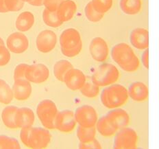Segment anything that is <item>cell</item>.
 Wrapping results in <instances>:
<instances>
[{
    "label": "cell",
    "mask_w": 159,
    "mask_h": 149,
    "mask_svg": "<svg viewBox=\"0 0 159 149\" xmlns=\"http://www.w3.org/2000/svg\"><path fill=\"white\" fill-rule=\"evenodd\" d=\"M77 11V6L72 0H64L57 10V15L62 23L70 21Z\"/></svg>",
    "instance_id": "obj_20"
},
{
    "label": "cell",
    "mask_w": 159,
    "mask_h": 149,
    "mask_svg": "<svg viewBox=\"0 0 159 149\" xmlns=\"http://www.w3.org/2000/svg\"><path fill=\"white\" fill-rule=\"evenodd\" d=\"M89 52L91 57L95 61L103 63L108 58L109 49L107 41L102 37H95L92 39L89 45Z\"/></svg>",
    "instance_id": "obj_9"
},
{
    "label": "cell",
    "mask_w": 159,
    "mask_h": 149,
    "mask_svg": "<svg viewBox=\"0 0 159 149\" xmlns=\"http://www.w3.org/2000/svg\"><path fill=\"white\" fill-rule=\"evenodd\" d=\"M76 122L85 127H95L98 120L95 109L89 105H83L76 109L75 112Z\"/></svg>",
    "instance_id": "obj_7"
},
{
    "label": "cell",
    "mask_w": 159,
    "mask_h": 149,
    "mask_svg": "<svg viewBox=\"0 0 159 149\" xmlns=\"http://www.w3.org/2000/svg\"><path fill=\"white\" fill-rule=\"evenodd\" d=\"M138 135L131 128L124 127L119 129L114 139L113 148L115 149L136 148L137 147Z\"/></svg>",
    "instance_id": "obj_6"
},
{
    "label": "cell",
    "mask_w": 159,
    "mask_h": 149,
    "mask_svg": "<svg viewBox=\"0 0 159 149\" xmlns=\"http://www.w3.org/2000/svg\"><path fill=\"white\" fill-rule=\"evenodd\" d=\"M86 17L89 21L93 23H97L100 21L103 18L104 15L99 13L93 6L91 2L88 3L84 9Z\"/></svg>",
    "instance_id": "obj_29"
},
{
    "label": "cell",
    "mask_w": 159,
    "mask_h": 149,
    "mask_svg": "<svg viewBox=\"0 0 159 149\" xmlns=\"http://www.w3.org/2000/svg\"><path fill=\"white\" fill-rule=\"evenodd\" d=\"M43 20L46 25L52 28H58L62 24V22L58 16L57 11H49L47 8L43 12Z\"/></svg>",
    "instance_id": "obj_27"
},
{
    "label": "cell",
    "mask_w": 159,
    "mask_h": 149,
    "mask_svg": "<svg viewBox=\"0 0 159 149\" xmlns=\"http://www.w3.org/2000/svg\"><path fill=\"white\" fill-rule=\"evenodd\" d=\"M119 6L125 15H134L140 12L142 8L141 0H121Z\"/></svg>",
    "instance_id": "obj_23"
},
{
    "label": "cell",
    "mask_w": 159,
    "mask_h": 149,
    "mask_svg": "<svg viewBox=\"0 0 159 149\" xmlns=\"http://www.w3.org/2000/svg\"><path fill=\"white\" fill-rule=\"evenodd\" d=\"M12 89L5 81L0 79V102L4 105H8L12 101Z\"/></svg>",
    "instance_id": "obj_26"
},
{
    "label": "cell",
    "mask_w": 159,
    "mask_h": 149,
    "mask_svg": "<svg viewBox=\"0 0 159 149\" xmlns=\"http://www.w3.org/2000/svg\"><path fill=\"white\" fill-rule=\"evenodd\" d=\"M76 120L74 112L64 110L58 114L56 118L55 128L63 133H69L75 127Z\"/></svg>",
    "instance_id": "obj_11"
},
{
    "label": "cell",
    "mask_w": 159,
    "mask_h": 149,
    "mask_svg": "<svg viewBox=\"0 0 159 149\" xmlns=\"http://www.w3.org/2000/svg\"><path fill=\"white\" fill-rule=\"evenodd\" d=\"M36 114L43 127L48 129L56 128L55 122L58 112L54 102L44 100L40 102L36 109Z\"/></svg>",
    "instance_id": "obj_5"
},
{
    "label": "cell",
    "mask_w": 159,
    "mask_h": 149,
    "mask_svg": "<svg viewBox=\"0 0 159 149\" xmlns=\"http://www.w3.org/2000/svg\"><path fill=\"white\" fill-rule=\"evenodd\" d=\"M0 12L2 13L8 12L7 9L6 8L4 0H0Z\"/></svg>",
    "instance_id": "obj_41"
},
{
    "label": "cell",
    "mask_w": 159,
    "mask_h": 149,
    "mask_svg": "<svg viewBox=\"0 0 159 149\" xmlns=\"http://www.w3.org/2000/svg\"><path fill=\"white\" fill-rule=\"evenodd\" d=\"M6 8L8 12H16L24 7V2L23 0H4Z\"/></svg>",
    "instance_id": "obj_33"
},
{
    "label": "cell",
    "mask_w": 159,
    "mask_h": 149,
    "mask_svg": "<svg viewBox=\"0 0 159 149\" xmlns=\"http://www.w3.org/2000/svg\"><path fill=\"white\" fill-rule=\"evenodd\" d=\"M20 148L21 146L16 139L4 135H0V149H19Z\"/></svg>",
    "instance_id": "obj_31"
},
{
    "label": "cell",
    "mask_w": 159,
    "mask_h": 149,
    "mask_svg": "<svg viewBox=\"0 0 159 149\" xmlns=\"http://www.w3.org/2000/svg\"><path fill=\"white\" fill-rule=\"evenodd\" d=\"M61 51L65 57H74L80 54L82 48V41L79 32L74 28L66 29L60 36Z\"/></svg>",
    "instance_id": "obj_3"
},
{
    "label": "cell",
    "mask_w": 159,
    "mask_h": 149,
    "mask_svg": "<svg viewBox=\"0 0 159 149\" xmlns=\"http://www.w3.org/2000/svg\"><path fill=\"white\" fill-rule=\"evenodd\" d=\"M91 3L93 7L102 15H104L111 9L112 0H92Z\"/></svg>",
    "instance_id": "obj_32"
},
{
    "label": "cell",
    "mask_w": 159,
    "mask_h": 149,
    "mask_svg": "<svg viewBox=\"0 0 159 149\" xmlns=\"http://www.w3.org/2000/svg\"><path fill=\"white\" fill-rule=\"evenodd\" d=\"M96 127L99 133L106 137L112 136L118 131L107 115H104L98 120Z\"/></svg>",
    "instance_id": "obj_22"
},
{
    "label": "cell",
    "mask_w": 159,
    "mask_h": 149,
    "mask_svg": "<svg viewBox=\"0 0 159 149\" xmlns=\"http://www.w3.org/2000/svg\"><path fill=\"white\" fill-rule=\"evenodd\" d=\"M119 77V72L114 65H101L92 76L91 80L98 87H106L115 83Z\"/></svg>",
    "instance_id": "obj_4"
},
{
    "label": "cell",
    "mask_w": 159,
    "mask_h": 149,
    "mask_svg": "<svg viewBox=\"0 0 159 149\" xmlns=\"http://www.w3.org/2000/svg\"><path fill=\"white\" fill-rule=\"evenodd\" d=\"M128 98L126 88L119 84H112L103 89L100 97L104 107L111 109L123 106L127 102Z\"/></svg>",
    "instance_id": "obj_2"
},
{
    "label": "cell",
    "mask_w": 159,
    "mask_h": 149,
    "mask_svg": "<svg viewBox=\"0 0 159 149\" xmlns=\"http://www.w3.org/2000/svg\"><path fill=\"white\" fill-rule=\"evenodd\" d=\"M119 131V129L128 127L130 123V116L126 111L122 109L116 108L109 111L106 115Z\"/></svg>",
    "instance_id": "obj_17"
},
{
    "label": "cell",
    "mask_w": 159,
    "mask_h": 149,
    "mask_svg": "<svg viewBox=\"0 0 159 149\" xmlns=\"http://www.w3.org/2000/svg\"><path fill=\"white\" fill-rule=\"evenodd\" d=\"M35 120L34 114L29 108H18L16 114V125L17 128H25L32 127Z\"/></svg>",
    "instance_id": "obj_19"
},
{
    "label": "cell",
    "mask_w": 159,
    "mask_h": 149,
    "mask_svg": "<svg viewBox=\"0 0 159 149\" xmlns=\"http://www.w3.org/2000/svg\"><path fill=\"white\" fill-rule=\"evenodd\" d=\"M80 148H102V146L99 143L98 140H96L95 138L93 139V140L86 142H80L79 145Z\"/></svg>",
    "instance_id": "obj_36"
},
{
    "label": "cell",
    "mask_w": 159,
    "mask_h": 149,
    "mask_svg": "<svg viewBox=\"0 0 159 149\" xmlns=\"http://www.w3.org/2000/svg\"><path fill=\"white\" fill-rule=\"evenodd\" d=\"M57 36L52 30H45L41 32L36 37V45L39 51L43 53L51 52L56 47Z\"/></svg>",
    "instance_id": "obj_10"
},
{
    "label": "cell",
    "mask_w": 159,
    "mask_h": 149,
    "mask_svg": "<svg viewBox=\"0 0 159 149\" xmlns=\"http://www.w3.org/2000/svg\"><path fill=\"white\" fill-rule=\"evenodd\" d=\"M71 68H73V65L68 61L61 60L56 62L54 66V74L55 77L58 81L63 82L65 76Z\"/></svg>",
    "instance_id": "obj_25"
},
{
    "label": "cell",
    "mask_w": 159,
    "mask_h": 149,
    "mask_svg": "<svg viewBox=\"0 0 159 149\" xmlns=\"http://www.w3.org/2000/svg\"><path fill=\"white\" fill-rule=\"evenodd\" d=\"M6 45L9 51L15 54H22L28 49L29 41L23 33L14 32L8 37Z\"/></svg>",
    "instance_id": "obj_12"
},
{
    "label": "cell",
    "mask_w": 159,
    "mask_h": 149,
    "mask_svg": "<svg viewBox=\"0 0 159 149\" xmlns=\"http://www.w3.org/2000/svg\"><path fill=\"white\" fill-rule=\"evenodd\" d=\"M111 57L116 63L126 72H134L140 66V61L134 50L125 43L113 46L111 49Z\"/></svg>",
    "instance_id": "obj_1"
},
{
    "label": "cell",
    "mask_w": 159,
    "mask_h": 149,
    "mask_svg": "<svg viewBox=\"0 0 159 149\" xmlns=\"http://www.w3.org/2000/svg\"><path fill=\"white\" fill-rule=\"evenodd\" d=\"M34 24V16L32 12L25 11L20 14L16 20V28L21 32L30 30Z\"/></svg>",
    "instance_id": "obj_21"
},
{
    "label": "cell",
    "mask_w": 159,
    "mask_h": 149,
    "mask_svg": "<svg viewBox=\"0 0 159 149\" xmlns=\"http://www.w3.org/2000/svg\"><path fill=\"white\" fill-rule=\"evenodd\" d=\"M32 130V127L22 128L21 133H20V138L21 140L26 147H28L29 145V140L30 136V133Z\"/></svg>",
    "instance_id": "obj_37"
},
{
    "label": "cell",
    "mask_w": 159,
    "mask_h": 149,
    "mask_svg": "<svg viewBox=\"0 0 159 149\" xmlns=\"http://www.w3.org/2000/svg\"><path fill=\"white\" fill-rule=\"evenodd\" d=\"M64 0H45L44 6L45 8H47L49 11H57L60 5Z\"/></svg>",
    "instance_id": "obj_38"
},
{
    "label": "cell",
    "mask_w": 159,
    "mask_h": 149,
    "mask_svg": "<svg viewBox=\"0 0 159 149\" xmlns=\"http://www.w3.org/2000/svg\"><path fill=\"white\" fill-rule=\"evenodd\" d=\"M51 135L45 128H32L29 140L28 147L31 148H45L50 143Z\"/></svg>",
    "instance_id": "obj_8"
},
{
    "label": "cell",
    "mask_w": 159,
    "mask_h": 149,
    "mask_svg": "<svg viewBox=\"0 0 159 149\" xmlns=\"http://www.w3.org/2000/svg\"><path fill=\"white\" fill-rule=\"evenodd\" d=\"M0 45H4V41H3V39L0 37Z\"/></svg>",
    "instance_id": "obj_42"
},
{
    "label": "cell",
    "mask_w": 159,
    "mask_h": 149,
    "mask_svg": "<svg viewBox=\"0 0 159 149\" xmlns=\"http://www.w3.org/2000/svg\"><path fill=\"white\" fill-rule=\"evenodd\" d=\"M29 65L23 63L18 65L15 69L14 72V79L16 80H21L25 79V73L27 72Z\"/></svg>",
    "instance_id": "obj_35"
},
{
    "label": "cell",
    "mask_w": 159,
    "mask_h": 149,
    "mask_svg": "<svg viewBox=\"0 0 159 149\" xmlns=\"http://www.w3.org/2000/svg\"><path fill=\"white\" fill-rule=\"evenodd\" d=\"M45 0H31L29 4L34 6H41L44 4Z\"/></svg>",
    "instance_id": "obj_40"
},
{
    "label": "cell",
    "mask_w": 159,
    "mask_h": 149,
    "mask_svg": "<svg viewBox=\"0 0 159 149\" xmlns=\"http://www.w3.org/2000/svg\"><path fill=\"white\" fill-rule=\"evenodd\" d=\"M63 82L71 90H80L85 84L86 77L81 70L73 68L65 76Z\"/></svg>",
    "instance_id": "obj_14"
},
{
    "label": "cell",
    "mask_w": 159,
    "mask_h": 149,
    "mask_svg": "<svg viewBox=\"0 0 159 149\" xmlns=\"http://www.w3.org/2000/svg\"><path fill=\"white\" fill-rule=\"evenodd\" d=\"M130 40L132 46L139 50H145L149 46V32L144 28H137L130 33Z\"/></svg>",
    "instance_id": "obj_15"
},
{
    "label": "cell",
    "mask_w": 159,
    "mask_h": 149,
    "mask_svg": "<svg viewBox=\"0 0 159 149\" xmlns=\"http://www.w3.org/2000/svg\"><path fill=\"white\" fill-rule=\"evenodd\" d=\"M81 94L87 98H95L99 93V87L94 84L93 82H85L80 89Z\"/></svg>",
    "instance_id": "obj_30"
},
{
    "label": "cell",
    "mask_w": 159,
    "mask_h": 149,
    "mask_svg": "<svg viewBox=\"0 0 159 149\" xmlns=\"http://www.w3.org/2000/svg\"><path fill=\"white\" fill-rule=\"evenodd\" d=\"M32 86L30 82L26 79L15 81L12 91L14 97L17 100H25L30 96L32 94Z\"/></svg>",
    "instance_id": "obj_16"
},
{
    "label": "cell",
    "mask_w": 159,
    "mask_h": 149,
    "mask_svg": "<svg viewBox=\"0 0 159 149\" xmlns=\"http://www.w3.org/2000/svg\"><path fill=\"white\" fill-rule=\"evenodd\" d=\"M18 108L15 106H8L2 111V119L3 123L6 127L11 129L17 128L16 125V114Z\"/></svg>",
    "instance_id": "obj_24"
},
{
    "label": "cell",
    "mask_w": 159,
    "mask_h": 149,
    "mask_svg": "<svg viewBox=\"0 0 159 149\" xmlns=\"http://www.w3.org/2000/svg\"><path fill=\"white\" fill-rule=\"evenodd\" d=\"M129 97L136 102H143L147 100L149 90L147 85L142 82H134L128 90Z\"/></svg>",
    "instance_id": "obj_18"
},
{
    "label": "cell",
    "mask_w": 159,
    "mask_h": 149,
    "mask_svg": "<svg viewBox=\"0 0 159 149\" xmlns=\"http://www.w3.org/2000/svg\"><path fill=\"white\" fill-rule=\"evenodd\" d=\"M141 61H142V63H143V65L144 66V68L146 69H148V68H149V51L148 49H145V51L143 52V54H142Z\"/></svg>",
    "instance_id": "obj_39"
},
{
    "label": "cell",
    "mask_w": 159,
    "mask_h": 149,
    "mask_svg": "<svg viewBox=\"0 0 159 149\" xmlns=\"http://www.w3.org/2000/svg\"><path fill=\"white\" fill-rule=\"evenodd\" d=\"M49 72L46 65L39 63L29 65L25 73V79L33 83L40 84L48 80Z\"/></svg>",
    "instance_id": "obj_13"
},
{
    "label": "cell",
    "mask_w": 159,
    "mask_h": 149,
    "mask_svg": "<svg viewBox=\"0 0 159 149\" xmlns=\"http://www.w3.org/2000/svg\"><path fill=\"white\" fill-rule=\"evenodd\" d=\"M96 135L95 127H85L79 125L77 129V137L80 142H86L94 139Z\"/></svg>",
    "instance_id": "obj_28"
},
{
    "label": "cell",
    "mask_w": 159,
    "mask_h": 149,
    "mask_svg": "<svg viewBox=\"0 0 159 149\" xmlns=\"http://www.w3.org/2000/svg\"><path fill=\"white\" fill-rule=\"evenodd\" d=\"M23 1L24 2H28V3H29L31 1V0H23Z\"/></svg>",
    "instance_id": "obj_43"
},
{
    "label": "cell",
    "mask_w": 159,
    "mask_h": 149,
    "mask_svg": "<svg viewBox=\"0 0 159 149\" xmlns=\"http://www.w3.org/2000/svg\"><path fill=\"white\" fill-rule=\"evenodd\" d=\"M11 53L5 45H0V67L7 65L11 61Z\"/></svg>",
    "instance_id": "obj_34"
}]
</instances>
